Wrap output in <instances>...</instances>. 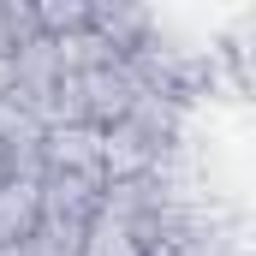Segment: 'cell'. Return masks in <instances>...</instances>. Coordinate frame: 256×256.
<instances>
[{
	"label": "cell",
	"mask_w": 256,
	"mask_h": 256,
	"mask_svg": "<svg viewBox=\"0 0 256 256\" xmlns=\"http://www.w3.org/2000/svg\"><path fill=\"white\" fill-rule=\"evenodd\" d=\"M36 196H42V226L84 232L96 220V208H102V179H90V173H42Z\"/></svg>",
	"instance_id": "cell-1"
},
{
	"label": "cell",
	"mask_w": 256,
	"mask_h": 256,
	"mask_svg": "<svg viewBox=\"0 0 256 256\" xmlns=\"http://www.w3.org/2000/svg\"><path fill=\"white\" fill-rule=\"evenodd\" d=\"M78 84H84V120L96 131H108L114 120H126L131 102L143 96V84H137V72H131L126 60L96 66V72H78Z\"/></svg>",
	"instance_id": "cell-2"
},
{
	"label": "cell",
	"mask_w": 256,
	"mask_h": 256,
	"mask_svg": "<svg viewBox=\"0 0 256 256\" xmlns=\"http://www.w3.org/2000/svg\"><path fill=\"white\" fill-rule=\"evenodd\" d=\"M36 155H42V173H90V179H102V131L96 126L42 131Z\"/></svg>",
	"instance_id": "cell-3"
},
{
	"label": "cell",
	"mask_w": 256,
	"mask_h": 256,
	"mask_svg": "<svg viewBox=\"0 0 256 256\" xmlns=\"http://www.w3.org/2000/svg\"><path fill=\"white\" fill-rule=\"evenodd\" d=\"M42 226V196H36V179H6L0 185V250H18L30 244Z\"/></svg>",
	"instance_id": "cell-4"
},
{
	"label": "cell",
	"mask_w": 256,
	"mask_h": 256,
	"mask_svg": "<svg viewBox=\"0 0 256 256\" xmlns=\"http://www.w3.org/2000/svg\"><path fill=\"white\" fill-rule=\"evenodd\" d=\"M30 12H36V36H48V42L90 30V0H30Z\"/></svg>",
	"instance_id": "cell-5"
},
{
	"label": "cell",
	"mask_w": 256,
	"mask_h": 256,
	"mask_svg": "<svg viewBox=\"0 0 256 256\" xmlns=\"http://www.w3.org/2000/svg\"><path fill=\"white\" fill-rule=\"evenodd\" d=\"M78 256H143V244H137L131 226L108 220V214H96V220L84 226V238H78Z\"/></svg>",
	"instance_id": "cell-6"
},
{
	"label": "cell",
	"mask_w": 256,
	"mask_h": 256,
	"mask_svg": "<svg viewBox=\"0 0 256 256\" xmlns=\"http://www.w3.org/2000/svg\"><path fill=\"white\" fill-rule=\"evenodd\" d=\"M24 42H36V12H30V0H0V60H12Z\"/></svg>",
	"instance_id": "cell-7"
},
{
	"label": "cell",
	"mask_w": 256,
	"mask_h": 256,
	"mask_svg": "<svg viewBox=\"0 0 256 256\" xmlns=\"http://www.w3.org/2000/svg\"><path fill=\"white\" fill-rule=\"evenodd\" d=\"M6 179H12V173H6V161H0V185H6Z\"/></svg>",
	"instance_id": "cell-8"
}]
</instances>
